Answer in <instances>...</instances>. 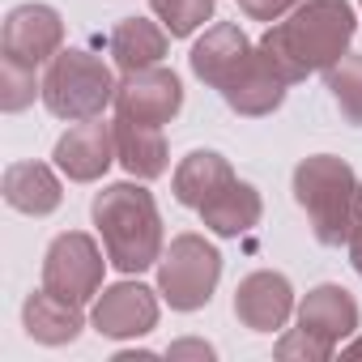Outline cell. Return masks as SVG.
Segmentation results:
<instances>
[{"label":"cell","instance_id":"1","mask_svg":"<svg viewBox=\"0 0 362 362\" xmlns=\"http://www.w3.org/2000/svg\"><path fill=\"white\" fill-rule=\"evenodd\" d=\"M358 18L349 0H298L286 22H273L260 39L269 60L281 69V77L307 81L311 73H328L354 43Z\"/></svg>","mask_w":362,"mask_h":362},{"label":"cell","instance_id":"2","mask_svg":"<svg viewBox=\"0 0 362 362\" xmlns=\"http://www.w3.org/2000/svg\"><path fill=\"white\" fill-rule=\"evenodd\" d=\"M94 226L103 235V252L119 273H145L162 260V214L153 192L141 184H107L94 205Z\"/></svg>","mask_w":362,"mask_h":362},{"label":"cell","instance_id":"3","mask_svg":"<svg viewBox=\"0 0 362 362\" xmlns=\"http://www.w3.org/2000/svg\"><path fill=\"white\" fill-rule=\"evenodd\" d=\"M294 201L324 247H349V239L362 230V179L332 153H311L294 166Z\"/></svg>","mask_w":362,"mask_h":362},{"label":"cell","instance_id":"4","mask_svg":"<svg viewBox=\"0 0 362 362\" xmlns=\"http://www.w3.org/2000/svg\"><path fill=\"white\" fill-rule=\"evenodd\" d=\"M115 77L111 69L86 52V47H64L47 73H43V107L56 115V119H69V124H81V119H98L111 103H115Z\"/></svg>","mask_w":362,"mask_h":362},{"label":"cell","instance_id":"5","mask_svg":"<svg viewBox=\"0 0 362 362\" xmlns=\"http://www.w3.org/2000/svg\"><path fill=\"white\" fill-rule=\"evenodd\" d=\"M222 281V252L205 235H175L158 260V294L170 311H201Z\"/></svg>","mask_w":362,"mask_h":362},{"label":"cell","instance_id":"6","mask_svg":"<svg viewBox=\"0 0 362 362\" xmlns=\"http://www.w3.org/2000/svg\"><path fill=\"white\" fill-rule=\"evenodd\" d=\"M111 260H103L98 243L86 230H64L52 239L47 256H43V286L69 303H90L103 290V269Z\"/></svg>","mask_w":362,"mask_h":362},{"label":"cell","instance_id":"7","mask_svg":"<svg viewBox=\"0 0 362 362\" xmlns=\"http://www.w3.org/2000/svg\"><path fill=\"white\" fill-rule=\"evenodd\" d=\"M60 52H64V22L52 5L9 9L5 30H0V60L5 64L39 69V64H52Z\"/></svg>","mask_w":362,"mask_h":362},{"label":"cell","instance_id":"8","mask_svg":"<svg viewBox=\"0 0 362 362\" xmlns=\"http://www.w3.org/2000/svg\"><path fill=\"white\" fill-rule=\"evenodd\" d=\"M115 119H132V124H170L184 107V81H179L166 64H153V69H136V73H124L119 86H115Z\"/></svg>","mask_w":362,"mask_h":362},{"label":"cell","instance_id":"9","mask_svg":"<svg viewBox=\"0 0 362 362\" xmlns=\"http://www.w3.org/2000/svg\"><path fill=\"white\" fill-rule=\"evenodd\" d=\"M90 324H94V332H103L111 341L145 337L158 328V290H149L141 281H115V286L98 290Z\"/></svg>","mask_w":362,"mask_h":362},{"label":"cell","instance_id":"10","mask_svg":"<svg viewBox=\"0 0 362 362\" xmlns=\"http://www.w3.org/2000/svg\"><path fill=\"white\" fill-rule=\"evenodd\" d=\"M235 315L252 332H277L294 315V286L277 269H256L235 290Z\"/></svg>","mask_w":362,"mask_h":362},{"label":"cell","instance_id":"11","mask_svg":"<svg viewBox=\"0 0 362 362\" xmlns=\"http://www.w3.org/2000/svg\"><path fill=\"white\" fill-rule=\"evenodd\" d=\"M56 166L73 179V184H94L107 175V166L115 162V124L98 119H81L73 124L60 141H56Z\"/></svg>","mask_w":362,"mask_h":362},{"label":"cell","instance_id":"12","mask_svg":"<svg viewBox=\"0 0 362 362\" xmlns=\"http://www.w3.org/2000/svg\"><path fill=\"white\" fill-rule=\"evenodd\" d=\"M290 81L281 77V69L269 60V52L256 43V52L247 56V64L222 86V98L235 115H247V119H260V115H273L286 98Z\"/></svg>","mask_w":362,"mask_h":362},{"label":"cell","instance_id":"13","mask_svg":"<svg viewBox=\"0 0 362 362\" xmlns=\"http://www.w3.org/2000/svg\"><path fill=\"white\" fill-rule=\"evenodd\" d=\"M298 328L311 332L328 349L345 345L358 332V303H354V294L345 286H332V281L307 290V298L298 303Z\"/></svg>","mask_w":362,"mask_h":362},{"label":"cell","instance_id":"14","mask_svg":"<svg viewBox=\"0 0 362 362\" xmlns=\"http://www.w3.org/2000/svg\"><path fill=\"white\" fill-rule=\"evenodd\" d=\"M252 52H256V43H252L235 22H218V26H209V30L192 43L188 64H192V73H197L205 86H214V90L222 94V86L247 64Z\"/></svg>","mask_w":362,"mask_h":362},{"label":"cell","instance_id":"15","mask_svg":"<svg viewBox=\"0 0 362 362\" xmlns=\"http://www.w3.org/2000/svg\"><path fill=\"white\" fill-rule=\"evenodd\" d=\"M0 192H5L9 209H18L26 218H47L64 201V188L47 162H9L5 179H0Z\"/></svg>","mask_w":362,"mask_h":362},{"label":"cell","instance_id":"16","mask_svg":"<svg viewBox=\"0 0 362 362\" xmlns=\"http://www.w3.org/2000/svg\"><path fill=\"white\" fill-rule=\"evenodd\" d=\"M22 324H26V337L39 345H73L86 328V315H81V303H69L43 286L39 294L26 298Z\"/></svg>","mask_w":362,"mask_h":362},{"label":"cell","instance_id":"17","mask_svg":"<svg viewBox=\"0 0 362 362\" xmlns=\"http://www.w3.org/2000/svg\"><path fill=\"white\" fill-rule=\"evenodd\" d=\"M235 179L230 162L218 153V149H192L184 162L175 166V179H170V188H175V201L179 205H188V209H205L226 184Z\"/></svg>","mask_w":362,"mask_h":362},{"label":"cell","instance_id":"18","mask_svg":"<svg viewBox=\"0 0 362 362\" xmlns=\"http://www.w3.org/2000/svg\"><path fill=\"white\" fill-rule=\"evenodd\" d=\"M115 162L132 179H141V184L166 175V136H162V128L115 119Z\"/></svg>","mask_w":362,"mask_h":362},{"label":"cell","instance_id":"19","mask_svg":"<svg viewBox=\"0 0 362 362\" xmlns=\"http://www.w3.org/2000/svg\"><path fill=\"white\" fill-rule=\"evenodd\" d=\"M166 47H170L166 26L145 22V18H124L111 30V60H115L119 73H136V69L162 64L166 60Z\"/></svg>","mask_w":362,"mask_h":362},{"label":"cell","instance_id":"20","mask_svg":"<svg viewBox=\"0 0 362 362\" xmlns=\"http://www.w3.org/2000/svg\"><path fill=\"white\" fill-rule=\"evenodd\" d=\"M260 214H264L260 192L252 184H243V179H230V184L201 209V222L214 235H222V239H239V235H247L260 222Z\"/></svg>","mask_w":362,"mask_h":362},{"label":"cell","instance_id":"21","mask_svg":"<svg viewBox=\"0 0 362 362\" xmlns=\"http://www.w3.org/2000/svg\"><path fill=\"white\" fill-rule=\"evenodd\" d=\"M324 86H328L337 111L345 115V124H362V52H345L324 73Z\"/></svg>","mask_w":362,"mask_h":362},{"label":"cell","instance_id":"22","mask_svg":"<svg viewBox=\"0 0 362 362\" xmlns=\"http://www.w3.org/2000/svg\"><path fill=\"white\" fill-rule=\"evenodd\" d=\"M149 9L170 39H188L214 18V0H149Z\"/></svg>","mask_w":362,"mask_h":362},{"label":"cell","instance_id":"23","mask_svg":"<svg viewBox=\"0 0 362 362\" xmlns=\"http://www.w3.org/2000/svg\"><path fill=\"white\" fill-rule=\"evenodd\" d=\"M35 94H43V81L35 77V69L0 60V107H5L9 115H18V111H26L35 103Z\"/></svg>","mask_w":362,"mask_h":362},{"label":"cell","instance_id":"24","mask_svg":"<svg viewBox=\"0 0 362 362\" xmlns=\"http://www.w3.org/2000/svg\"><path fill=\"white\" fill-rule=\"evenodd\" d=\"M277 358H303V362H328L332 358V349L328 345H320L311 332H303V328H294V332H286L281 341H277Z\"/></svg>","mask_w":362,"mask_h":362},{"label":"cell","instance_id":"25","mask_svg":"<svg viewBox=\"0 0 362 362\" xmlns=\"http://www.w3.org/2000/svg\"><path fill=\"white\" fill-rule=\"evenodd\" d=\"M298 0H239V9L252 18V22H281Z\"/></svg>","mask_w":362,"mask_h":362},{"label":"cell","instance_id":"26","mask_svg":"<svg viewBox=\"0 0 362 362\" xmlns=\"http://www.w3.org/2000/svg\"><path fill=\"white\" fill-rule=\"evenodd\" d=\"M166 358H201V362H214L218 349H214L209 341H192V337H188V341H175V345L166 349Z\"/></svg>","mask_w":362,"mask_h":362},{"label":"cell","instance_id":"27","mask_svg":"<svg viewBox=\"0 0 362 362\" xmlns=\"http://www.w3.org/2000/svg\"><path fill=\"white\" fill-rule=\"evenodd\" d=\"M349 264H354V273L362 277V230L349 239Z\"/></svg>","mask_w":362,"mask_h":362},{"label":"cell","instance_id":"28","mask_svg":"<svg viewBox=\"0 0 362 362\" xmlns=\"http://www.w3.org/2000/svg\"><path fill=\"white\" fill-rule=\"evenodd\" d=\"M345 354H354V358H358V354H362V337H354V341L345 345Z\"/></svg>","mask_w":362,"mask_h":362},{"label":"cell","instance_id":"29","mask_svg":"<svg viewBox=\"0 0 362 362\" xmlns=\"http://www.w3.org/2000/svg\"><path fill=\"white\" fill-rule=\"evenodd\" d=\"M358 5H362V0H358Z\"/></svg>","mask_w":362,"mask_h":362}]
</instances>
